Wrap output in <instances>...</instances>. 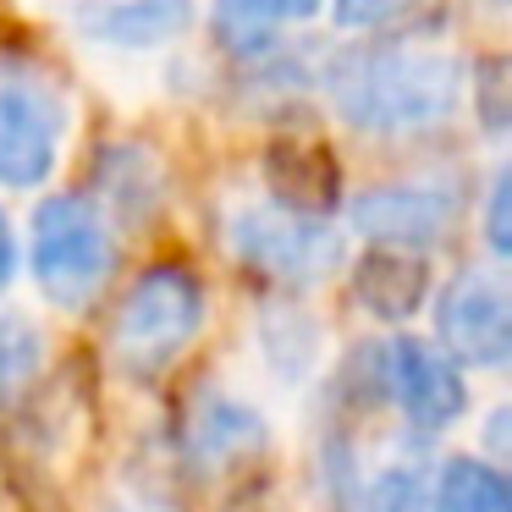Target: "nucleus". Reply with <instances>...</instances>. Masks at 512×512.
Masks as SVG:
<instances>
[{
  "instance_id": "7ed1b4c3",
  "label": "nucleus",
  "mask_w": 512,
  "mask_h": 512,
  "mask_svg": "<svg viewBox=\"0 0 512 512\" xmlns=\"http://www.w3.org/2000/svg\"><path fill=\"white\" fill-rule=\"evenodd\" d=\"M116 232L83 193H56L34 210V281L56 309H83L111 281Z\"/></svg>"
},
{
  "instance_id": "f03ea898",
  "label": "nucleus",
  "mask_w": 512,
  "mask_h": 512,
  "mask_svg": "<svg viewBox=\"0 0 512 512\" xmlns=\"http://www.w3.org/2000/svg\"><path fill=\"white\" fill-rule=\"evenodd\" d=\"M204 331V287L182 265H155L127 287L111 325V358L122 375L155 380Z\"/></svg>"
},
{
  "instance_id": "423d86ee",
  "label": "nucleus",
  "mask_w": 512,
  "mask_h": 512,
  "mask_svg": "<svg viewBox=\"0 0 512 512\" xmlns=\"http://www.w3.org/2000/svg\"><path fill=\"white\" fill-rule=\"evenodd\" d=\"M441 353L468 369H501L512 353V298L496 270H463L435 303Z\"/></svg>"
},
{
  "instance_id": "6e6552de",
  "label": "nucleus",
  "mask_w": 512,
  "mask_h": 512,
  "mask_svg": "<svg viewBox=\"0 0 512 512\" xmlns=\"http://www.w3.org/2000/svg\"><path fill=\"white\" fill-rule=\"evenodd\" d=\"M386 380H391L397 408L408 413V424L424 435L457 424L468 408L463 369H457L435 342H424V336H397V342L386 347Z\"/></svg>"
},
{
  "instance_id": "9b49d317",
  "label": "nucleus",
  "mask_w": 512,
  "mask_h": 512,
  "mask_svg": "<svg viewBox=\"0 0 512 512\" xmlns=\"http://www.w3.org/2000/svg\"><path fill=\"white\" fill-rule=\"evenodd\" d=\"M265 446V424L243 408V402H226V397H210L193 419V457L204 468H221V463H243Z\"/></svg>"
},
{
  "instance_id": "2eb2a0df",
  "label": "nucleus",
  "mask_w": 512,
  "mask_h": 512,
  "mask_svg": "<svg viewBox=\"0 0 512 512\" xmlns=\"http://www.w3.org/2000/svg\"><path fill=\"white\" fill-rule=\"evenodd\" d=\"M369 512H424V479L413 468H386L369 490Z\"/></svg>"
},
{
  "instance_id": "a211bd4d",
  "label": "nucleus",
  "mask_w": 512,
  "mask_h": 512,
  "mask_svg": "<svg viewBox=\"0 0 512 512\" xmlns=\"http://www.w3.org/2000/svg\"><path fill=\"white\" fill-rule=\"evenodd\" d=\"M12 276H17V237H12V221L0 215V292H6Z\"/></svg>"
},
{
  "instance_id": "20e7f679",
  "label": "nucleus",
  "mask_w": 512,
  "mask_h": 512,
  "mask_svg": "<svg viewBox=\"0 0 512 512\" xmlns=\"http://www.w3.org/2000/svg\"><path fill=\"white\" fill-rule=\"evenodd\" d=\"M232 254L270 281H320L342 265V232L303 204H248L232 215Z\"/></svg>"
},
{
  "instance_id": "39448f33",
  "label": "nucleus",
  "mask_w": 512,
  "mask_h": 512,
  "mask_svg": "<svg viewBox=\"0 0 512 512\" xmlns=\"http://www.w3.org/2000/svg\"><path fill=\"white\" fill-rule=\"evenodd\" d=\"M67 105L39 72L0 67V182L39 188L61 160Z\"/></svg>"
},
{
  "instance_id": "f257e3e1",
  "label": "nucleus",
  "mask_w": 512,
  "mask_h": 512,
  "mask_svg": "<svg viewBox=\"0 0 512 512\" xmlns=\"http://www.w3.org/2000/svg\"><path fill=\"white\" fill-rule=\"evenodd\" d=\"M463 78L468 72L452 50L380 39V45L342 50L325 72V89H331V105L347 127L402 138L441 127L463 105Z\"/></svg>"
},
{
  "instance_id": "f3484780",
  "label": "nucleus",
  "mask_w": 512,
  "mask_h": 512,
  "mask_svg": "<svg viewBox=\"0 0 512 512\" xmlns=\"http://www.w3.org/2000/svg\"><path fill=\"white\" fill-rule=\"evenodd\" d=\"M485 226H490V248H496V254H507V171H496V182H490Z\"/></svg>"
},
{
  "instance_id": "0eeeda50",
  "label": "nucleus",
  "mask_w": 512,
  "mask_h": 512,
  "mask_svg": "<svg viewBox=\"0 0 512 512\" xmlns=\"http://www.w3.org/2000/svg\"><path fill=\"white\" fill-rule=\"evenodd\" d=\"M457 221V193L435 188V182H386V188L358 193L353 226L380 248L397 254H424L430 243H441Z\"/></svg>"
},
{
  "instance_id": "1a4fd4ad",
  "label": "nucleus",
  "mask_w": 512,
  "mask_h": 512,
  "mask_svg": "<svg viewBox=\"0 0 512 512\" xmlns=\"http://www.w3.org/2000/svg\"><path fill=\"white\" fill-rule=\"evenodd\" d=\"M193 12V0H89L78 6V28L116 50H155L188 34Z\"/></svg>"
},
{
  "instance_id": "9d476101",
  "label": "nucleus",
  "mask_w": 512,
  "mask_h": 512,
  "mask_svg": "<svg viewBox=\"0 0 512 512\" xmlns=\"http://www.w3.org/2000/svg\"><path fill=\"white\" fill-rule=\"evenodd\" d=\"M424 287H430V270H424V254H397V248H380L358 265V298L364 309L386 314V320H402V314L419 309Z\"/></svg>"
},
{
  "instance_id": "ddd939ff",
  "label": "nucleus",
  "mask_w": 512,
  "mask_h": 512,
  "mask_svg": "<svg viewBox=\"0 0 512 512\" xmlns=\"http://www.w3.org/2000/svg\"><path fill=\"white\" fill-rule=\"evenodd\" d=\"M435 512H512V485L485 457H452L435 479Z\"/></svg>"
},
{
  "instance_id": "4468645a",
  "label": "nucleus",
  "mask_w": 512,
  "mask_h": 512,
  "mask_svg": "<svg viewBox=\"0 0 512 512\" xmlns=\"http://www.w3.org/2000/svg\"><path fill=\"white\" fill-rule=\"evenodd\" d=\"M34 369H39V331L17 309H0V397H17L34 380Z\"/></svg>"
},
{
  "instance_id": "f8f14e48",
  "label": "nucleus",
  "mask_w": 512,
  "mask_h": 512,
  "mask_svg": "<svg viewBox=\"0 0 512 512\" xmlns=\"http://www.w3.org/2000/svg\"><path fill=\"white\" fill-rule=\"evenodd\" d=\"M325 0H215V28L232 50H265L281 23H303Z\"/></svg>"
},
{
  "instance_id": "dca6fc26",
  "label": "nucleus",
  "mask_w": 512,
  "mask_h": 512,
  "mask_svg": "<svg viewBox=\"0 0 512 512\" xmlns=\"http://www.w3.org/2000/svg\"><path fill=\"white\" fill-rule=\"evenodd\" d=\"M336 17V28H386L397 17H408L419 0H325Z\"/></svg>"
}]
</instances>
